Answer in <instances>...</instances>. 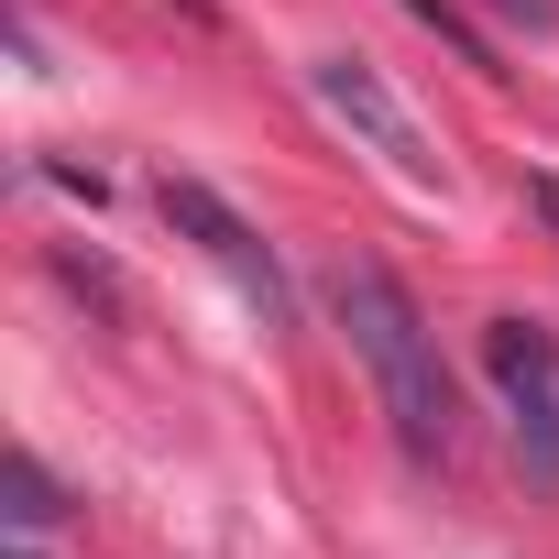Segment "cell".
<instances>
[{
    "mask_svg": "<svg viewBox=\"0 0 559 559\" xmlns=\"http://www.w3.org/2000/svg\"><path fill=\"white\" fill-rule=\"evenodd\" d=\"M483 12H504L515 34H559V0H483Z\"/></svg>",
    "mask_w": 559,
    "mask_h": 559,
    "instance_id": "52a82bcc",
    "label": "cell"
},
{
    "mask_svg": "<svg viewBox=\"0 0 559 559\" xmlns=\"http://www.w3.org/2000/svg\"><path fill=\"white\" fill-rule=\"evenodd\" d=\"M526 209H537V219L559 230V176H537V187H526Z\"/></svg>",
    "mask_w": 559,
    "mask_h": 559,
    "instance_id": "ba28073f",
    "label": "cell"
},
{
    "mask_svg": "<svg viewBox=\"0 0 559 559\" xmlns=\"http://www.w3.org/2000/svg\"><path fill=\"white\" fill-rule=\"evenodd\" d=\"M330 308H341V330H352V352H362V373H373V395H384L395 450H406L417 472H450V461H461V406H450L439 330L417 319V297L395 286L384 263H341V274H330Z\"/></svg>",
    "mask_w": 559,
    "mask_h": 559,
    "instance_id": "6da1fadb",
    "label": "cell"
},
{
    "mask_svg": "<svg viewBox=\"0 0 559 559\" xmlns=\"http://www.w3.org/2000/svg\"><path fill=\"white\" fill-rule=\"evenodd\" d=\"M308 88H319V110H330L341 132H362L406 187H439V154H428V132L406 121V99L384 88V67H362V56H319V67H308Z\"/></svg>",
    "mask_w": 559,
    "mask_h": 559,
    "instance_id": "277c9868",
    "label": "cell"
},
{
    "mask_svg": "<svg viewBox=\"0 0 559 559\" xmlns=\"http://www.w3.org/2000/svg\"><path fill=\"white\" fill-rule=\"evenodd\" d=\"M154 209H165V219H176V230H187V241H198V252L230 274V286H241L252 308H263V330H286V319H297V286H286V263H274V241H263V230H252L230 198H209L198 176H165V187H154Z\"/></svg>",
    "mask_w": 559,
    "mask_h": 559,
    "instance_id": "3957f363",
    "label": "cell"
},
{
    "mask_svg": "<svg viewBox=\"0 0 559 559\" xmlns=\"http://www.w3.org/2000/svg\"><path fill=\"white\" fill-rule=\"evenodd\" d=\"M67 504H56V483H45V461H12V526L34 537V526H56Z\"/></svg>",
    "mask_w": 559,
    "mask_h": 559,
    "instance_id": "5b68a950",
    "label": "cell"
},
{
    "mask_svg": "<svg viewBox=\"0 0 559 559\" xmlns=\"http://www.w3.org/2000/svg\"><path fill=\"white\" fill-rule=\"evenodd\" d=\"M483 384H493V406H504V428H515V461L559 493V330L493 319V330H483Z\"/></svg>",
    "mask_w": 559,
    "mask_h": 559,
    "instance_id": "7a4b0ae2",
    "label": "cell"
},
{
    "mask_svg": "<svg viewBox=\"0 0 559 559\" xmlns=\"http://www.w3.org/2000/svg\"><path fill=\"white\" fill-rule=\"evenodd\" d=\"M406 12H417L428 34H450V45H461V67H483V78H504V67H493V45H483V34H472L461 12H450V0H406Z\"/></svg>",
    "mask_w": 559,
    "mask_h": 559,
    "instance_id": "8992f818",
    "label": "cell"
}]
</instances>
